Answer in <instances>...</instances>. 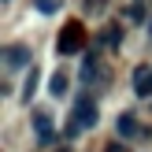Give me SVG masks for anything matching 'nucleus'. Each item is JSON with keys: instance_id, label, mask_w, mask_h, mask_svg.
<instances>
[{"instance_id": "obj_1", "label": "nucleus", "mask_w": 152, "mask_h": 152, "mask_svg": "<svg viewBox=\"0 0 152 152\" xmlns=\"http://www.w3.org/2000/svg\"><path fill=\"white\" fill-rule=\"evenodd\" d=\"M96 119H100L96 104L82 96V100L74 104V111H71V119H67V126H63V137H71V141H74V137H82L86 130H93V126H96Z\"/></svg>"}, {"instance_id": "obj_2", "label": "nucleus", "mask_w": 152, "mask_h": 152, "mask_svg": "<svg viewBox=\"0 0 152 152\" xmlns=\"http://www.w3.org/2000/svg\"><path fill=\"white\" fill-rule=\"evenodd\" d=\"M22 67H30V45H7L4 48V71L19 74Z\"/></svg>"}, {"instance_id": "obj_3", "label": "nucleus", "mask_w": 152, "mask_h": 152, "mask_svg": "<svg viewBox=\"0 0 152 152\" xmlns=\"http://www.w3.org/2000/svg\"><path fill=\"white\" fill-rule=\"evenodd\" d=\"M34 130H37V145H56V130L45 111H34Z\"/></svg>"}, {"instance_id": "obj_4", "label": "nucleus", "mask_w": 152, "mask_h": 152, "mask_svg": "<svg viewBox=\"0 0 152 152\" xmlns=\"http://www.w3.org/2000/svg\"><path fill=\"white\" fill-rule=\"evenodd\" d=\"M100 71H104V67H100V56H96V52H89V56L82 59V74H78L82 86H93V82H100Z\"/></svg>"}, {"instance_id": "obj_5", "label": "nucleus", "mask_w": 152, "mask_h": 152, "mask_svg": "<svg viewBox=\"0 0 152 152\" xmlns=\"http://www.w3.org/2000/svg\"><path fill=\"white\" fill-rule=\"evenodd\" d=\"M115 134H119V137H145V134H141V126H137V115H134V111H123V115L115 119Z\"/></svg>"}, {"instance_id": "obj_6", "label": "nucleus", "mask_w": 152, "mask_h": 152, "mask_svg": "<svg viewBox=\"0 0 152 152\" xmlns=\"http://www.w3.org/2000/svg\"><path fill=\"white\" fill-rule=\"evenodd\" d=\"M78 41H82V26H78V22H71V26L63 30V37H59L56 52H63V56H71V52H78Z\"/></svg>"}, {"instance_id": "obj_7", "label": "nucleus", "mask_w": 152, "mask_h": 152, "mask_svg": "<svg viewBox=\"0 0 152 152\" xmlns=\"http://www.w3.org/2000/svg\"><path fill=\"white\" fill-rule=\"evenodd\" d=\"M134 93L137 96H152V67H137L134 71Z\"/></svg>"}, {"instance_id": "obj_8", "label": "nucleus", "mask_w": 152, "mask_h": 152, "mask_svg": "<svg viewBox=\"0 0 152 152\" xmlns=\"http://www.w3.org/2000/svg\"><path fill=\"white\" fill-rule=\"evenodd\" d=\"M96 41H100L104 48H119V45H123V26H115V22H111V26H104Z\"/></svg>"}, {"instance_id": "obj_9", "label": "nucleus", "mask_w": 152, "mask_h": 152, "mask_svg": "<svg viewBox=\"0 0 152 152\" xmlns=\"http://www.w3.org/2000/svg\"><path fill=\"white\" fill-rule=\"evenodd\" d=\"M67 89H71V82H67V74H56V78L48 82V93L56 96V100H59V96H67Z\"/></svg>"}, {"instance_id": "obj_10", "label": "nucleus", "mask_w": 152, "mask_h": 152, "mask_svg": "<svg viewBox=\"0 0 152 152\" xmlns=\"http://www.w3.org/2000/svg\"><path fill=\"white\" fill-rule=\"evenodd\" d=\"M34 93H37V71H34V67H30V74H26V86H22V100H34Z\"/></svg>"}, {"instance_id": "obj_11", "label": "nucleus", "mask_w": 152, "mask_h": 152, "mask_svg": "<svg viewBox=\"0 0 152 152\" xmlns=\"http://www.w3.org/2000/svg\"><path fill=\"white\" fill-rule=\"evenodd\" d=\"M34 7L41 15H59V0H34Z\"/></svg>"}, {"instance_id": "obj_12", "label": "nucleus", "mask_w": 152, "mask_h": 152, "mask_svg": "<svg viewBox=\"0 0 152 152\" xmlns=\"http://www.w3.org/2000/svg\"><path fill=\"white\" fill-rule=\"evenodd\" d=\"M126 19H130V22H145V4H141V0L130 4V7H126Z\"/></svg>"}, {"instance_id": "obj_13", "label": "nucleus", "mask_w": 152, "mask_h": 152, "mask_svg": "<svg viewBox=\"0 0 152 152\" xmlns=\"http://www.w3.org/2000/svg\"><path fill=\"white\" fill-rule=\"evenodd\" d=\"M148 37H152V22H148Z\"/></svg>"}]
</instances>
